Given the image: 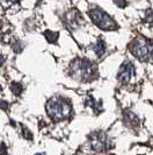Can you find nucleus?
<instances>
[{
  "label": "nucleus",
  "instance_id": "2eb2a0df",
  "mask_svg": "<svg viewBox=\"0 0 153 155\" xmlns=\"http://www.w3.org/2000/svg\"><path fill=\"white\" fill-rule=\"evenodd\" d=\"M0 92H1V86H0Z\"/></svg>",
  "mask_w": 153,
  "mask_h": 155
},
{
  "label": "nucleus",
  "instance_id": "6e6552de",
  "mask_svg": "<svg viewBox=\"0 0 153 155\" xmlns=\"http://www.w3.org/2000/svg\"><path fill=\"white\" fill-rule=\"evenodd\" d=\"M44 36H45L46 40H48L50 43H55V42L57 41V38H58V33L46 31H44Z\"/></svg>",
  "mask_w": 153,
  "mask_h": 155
},
{
  "label": "nucleus",
  "instance_id": "7ed1b4c3",
  "mask_svg": "<svg viewBox=\"0 0 153 155\" xmlns=\"http://www.w3.org/2000/svg\"><path fill=\"white\" fill-rule=\"evenodd\" d=\"M89 16L99 28L103 31H114L117 28V25L107 13L100 8H95L89 12Z\"/></svg>",
  "mask_w": 153,
  "mask_h": 155
},
{
  "label": "nucleus",
  "instance_id": "1a4fd4ad",
  "mask_svg": "<svg viewBox=\"0 0 153 155\" xmlns=\"http://www.w3.org/2000/svg\"><path fill=\"white\" fill-rule=\"evenodd\" d=\"M11 89H12V91H13V93H14L15 96H20V94H21V92H22V90H23L22 85H21L20 83H16V82L12 83Z\"/></svg>",
  "mask_w": 153,
  "mask_h": 155
},
{
  "label": "nucleus",
  "instance_id": "423d86ee",
  "mask_svg": "<svg viewBox=\"0 0 153 155\" xmlns=\"http://www.w3.org/2000/svg\"><path fill=\"white\" fill-rule=\"evenodd\" d=\"M135 74V67L131 62H125L122 64V67L120 68L117 78L118 81H121L122 83H128L131 79V77Z\"/></svg>",
  "mask_w": 153,
  "mask_h": 155
},
{
  "label": "nucleus",
  "instance_id": "4468645a",
  "mask_svg": "<svg viewBox=\"0 0 153 155\" xmlns=\"http://www.w3.org/2000/svg\"><path fill=\"white\" fill-rule=\"evenodd\" d=\"M0 106H2V109L5 110L6 107H7V104H6L5 101H1V103H0Z\"/></svg>",
  "mask_w": 153,
  "mask_h": 155
},
{
  "label": "nucleus",
  "instance_id": "9b49d317",
  "mask_svg": "<svg viewBox=\"0 0 153 155\" xmlns=\"http://www.w3.org/2000/svg\"><path fill=\"white\" fill-rule=\"evenodd\" d=\"M7 154V148L4 143L0 145V155H6Z\"/></svg>",
  "mask_w": 153,
  "mask_h": 155
},
{
  "label": "nucleus",
  "instance_id": "f03ea898",
  "mask_svg": "<svg viewBox=\"0 0 153 155\" xmlns=\"http://www.w3.org/2000/svg\"><path fill=\"white\" fill-rule=\"evenodd\" d=\"M71 69L73 71V76L78 77L81 81H91L93 78V75L95 72L94 65L87 60H76L72 63Z\"/></svg>",
  "mask_w": 153,
  "mask_h": 155
},
{
  "label": "nucleus",
  "instance_id": "20e7f679",
  "mask_svg": "<svg viewBox=\"0 0 153 155\" xmlns=\"http://www.w3.org/2000/svg\"><path fill=\"white\" fill-rule=\"evenodd\" d=\"M130 50H131V53L135 55L138 60H140V61H143V62L148 61V60L151 58L152 53H153V48L146 42L145 40H143V39L135 40V41L131 43Z\"/></svg>",
  "mask_w": 153,
  "mask_h": 155
},
{
  "label": "nucleus",
  "instance_id": "9d476101",
  "mask_svg": "<svg viewBox=\"0 0 153 155\" xmlns=\"http://www.w3.org/2000/svg\"><path fill=\"white\" fill-rule=\"evenodd\" d=\"M0 2H1L2 5H5L6 7H11V6H13V5L17 4L19 0H0Z\"/></svg>",
  "mask_w": 153,
  "mask_h": 155
},
{
  "label": "nucleus",
  "instance_id": "0eeeda50",
  "mask_svg": "<svg viewBox=\"0 0 153 155\" xmlns=\"http://www.w3.org/2000/svg\"><path fill=\"white\" fill-rule=\"evenodd\" d=\"M94 51H95V54L98 55L99 57H101L102 55L105 54V51H106V46H105V42H103L102 40H99V41L96 42V45L94 46Z\"/></svg>",
  "mask_w": 153,
  "mask_h": 155
},
{
  "label": "nucleus",
  "instance_id": "ddd939ff",
  "mask_svg": "<svg viewBox=\"0 0 153 155\" xmlns=\"http://www.w3.org/2000/svg\"><path fill=\"white\" fill-rule=\"evenodd\" d=\"M4 62H5V57L2 55H0V67L4 64Z\"/></svg>",
  "mask_w": 153,
  "mask_h": 155
},
{
  "label": "nucleus",
  "instance_id": "f8f14e48",
  "mask_svg": "<svg viewBox=\"0 0 153 155\" xmlns=\"http://www.w3.org/2000/svg\"><path fill=\"white\" fill-rule=\"evenodd\" d=\"M146 21L153 22V11H151V12L147 13V15H146Z\"/></svg>",
  "mask_w": 153,
  "mask_h": 155
},
{
  "label": "nucleus",
  "instance_id": "f257e3e1",
  "mask_svg": "<svg viewBox=\"0 0 153 155\" xmlns=\"http://www.w3.org/2000/svg\"><path fill=\"white\" fill-rule=\"evenodd\" d=\"M46 112L54 120L58 121L66 117H69L72 112L70 103L61 98H51L46 103Z\"/></svg>",
  "mask_w": 153,
  "mask_h": 155
},
{
  "label": "nucleus",
  "instance_id": "39448f33",
  "mask_svg": "<svg viewBox=\"0 0 153 155\" xmlns=\"http://www.w3.org/2000/svg\"><path fill=\"white\" fill-rule=\"evenodd\" d=\"M91 145L95 150H106L109 147L108 137L102 132H95L91 134Z\"/></svg>",
  "mask_w": 153,
  "mask_h": 155
}]
</instances>
